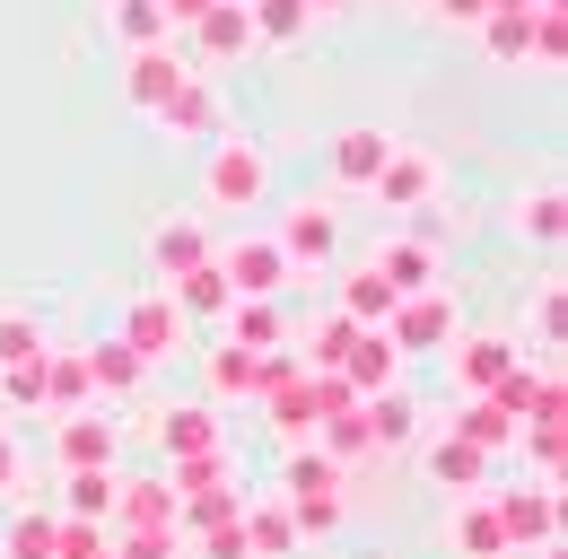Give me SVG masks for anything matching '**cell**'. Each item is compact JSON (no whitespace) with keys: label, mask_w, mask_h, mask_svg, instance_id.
Segmentation results:
<instances>
[{"label":"cell","mask_w":568,"mask_h":559,"mask_svg":"<svg viewBox=\"0 0 568 559\" xmlns=\"http://www.w3.org/2000/svg\"><path fill=\"white\" fill-rule=\"evenodd\" d=\"M281 507H288V525H297V542L306 533H333L342 525V464L315 455V446H297L288 472H281Z\"/></svg>","instance_id":"1"},{"label":"cell","mask_w":568,"mask_h":559,"mask_svg":"<svg viewBox=\"0 0 568 559\" xmlns=\"http://www.w3.org/2000/svg\"><path fill=\"white\" fill-rule=\"evenodd\" d=\"M263 193H272L263 149H254V140H236V132H219L211 140V166H202V202H211V210H254Z\"/></svg>","instance_id":"2"},{"label":"cell","mask_w":568,"mask_h":559,"mask_svg":"<svg viewBox=\"0 0 568 559\" xmlns=\"http://www.w3.org/2000/svg\"><path fill=\"white\" fill-rule=\"evenodd\" d=\"M490 516L507 533V551H560V481L490 489Z\"/></svg>","instance_id":"3"},{"label":"cell","mask_w":568,"mask_h":559,"mask_svg":"<svg viewBox=\"0 0 568 559\" xmlns=\"http://www.w3.org/2000/svg\"><path fill=\"white\" fill-rule=\"evenodd\" d=\"M272 245H281V263H288V272H324V263L342 254V218H333V210L306 193V202H288V210H281Z\"/></svg>","instance_id":"4"},{"label":"cell","mask_w":568,"mask_h":559,"mask_svg":"<svg viewBox=\"0 0 568 559\" xmlns=\"http://www.w3.org/2000/svg\"><path fill=\"white\" fill-rule=\"evenodd\" d=\"M385 342L403 349V358H420V349H446V342H455V297H446V288L394 297V315H385Z\"/></svg>","instance_id":"5"},{"label":"cell","mask_w":568,"mask_h":559,"mask_svg":"<svg viewBox=\"0 0 568 559\" xmlns=\"http://www.w3.org/2000/svg\"><path fill=\"white\" fill-rule=\"evenodd\" d=\"M114 342L132 349L141 367H158L166 349L184 342V315H175V297H166V288H149V297H132V315H123V333H114Z\"/></svg>","instance_id":"6"},{"label":"cell","mask_w":568,"mask_h":559,"mask_svg":"<svg viewBox=\"0 0 568 559\" xmlns=\"http://www.w3.org/2000/svg\"><path fill=\"white\" fill-rule=\"evenodd\" d=\"M211 263H219V280H227L236 297H281V280H288V263H281L272 236H236V245L211 254Z\"/></svg>","instance_id":"7"},{"label":"cell","mask_w":568,"mask_h":559,"mask_svg":"<svg viewBox=\"0 0 568 559\" xmlns=\"http://www.w3.org/2000/svg\"><path fill=\"white\" fill-rule=\"evenodd\" d=\"M114 446H123V428H114L105 403H97V411H71L62 437H53V455H62L71 472H114Z\"/></svg>","instance_id":"8"},{"label":"cell","mask_w":568,"mask_h":559,"mask_svg":"<svg viewBox=\"0 0 568 559\" xmlns=\"http://www.w3.org/2000/svg\"><path fill=\"white\" fill-rule=\"evenodd\" d=\"M184 79H193V62H175V44H149V53H132V62H123V96H132L141 114H166Z\"/></svg>","instance_id":"9"},{"label":"cell","mask_w":568,"mask_h":559,"mask_svg":"<svg viewBox=\"0 0 568 559\" xmlns=\"http://www.w3.org/2000/svg\"><path fill=\"white\" fill-rule=\"evenodd\" d=\"M385 210H428V193H437V166H428V149H385V166H376V184H367Z\"/></svg>","instance_id":"10"},{"label":"cell","mask_w":568,"mask_h":559,"mask_svg":"<svg viewBox=\"0 0 568 559\" xmlns=\"http://www.w3.org/2000/svg\"><path fill=\"white\" fill-rule=\"evenodd\" d=\"M342 385H351L358 403H367V394H394V385H403V349L385 342V324H367V333L351 342V358H342Z\"/></svg>","instance_id":"11"},{"label":"cell","mask_w":568,"mask_h":559,"mask_svg":"<svg viewBox=\"0 0 568 559\" xmlns=\"http://www.w3.org/2000/svg\"><path fill=\"white\" fill-rule=\"evenodd\" d=\"M367 263H376V280H385L394 297H420V288H437V245H428V236H385Z\"/></svg>","instance_id":"12"},{"label":"cell","mask_w":568,"mask_h":559,"mask_svg":"<svg viewBox=\"0 0 568 559\" xmlns=\"http://www.w3.org/2000/svg\"><path fill=\"white\" fill-rule=\"evenodd\" d=\"M420 472L437 489H481V481H490V455H481V446H464L455 428H437V437H420Z\"/></svg>","instance_id":"13"},{"label":"cell","mask_w":568,"mask_h":559,"mask_svg":"<svg viewBox=\"0 0 568 559\" xmlns=\"http://www.w3.org/2000/svg\"><path fill=\"white\" fill-rule=\"evenodd\" d=\"M516 358H525V349L507 342V333H464V342H455V385H464V403H473V394H490Z\"/></svg>","instance_id":"14"},{"label":"cell","mask_w":568,"mask_h":559,"mask_svg":"<svg viewBox=\"0 0 568 559\" xmlns=\"http://www.w3.org/2000/svg\"><path fill=\"white\" fill-rule=\"evenodd\" d=\"M114 525H123V533H158V525H175V489L149 481V472H114Z\"/></svg>","instance_id":"15"},{"label":"cell","mask_w":568,"mask_h":559,"mask_svg":"<svg viewBox=\"0 0 568 559\" xmlns=\"http://www.w3.org/2000/svg\"><path fill=\"white\" fill-rule=\"evenodd\" d=\"M236 53H254L245 0H211V9L193 18V62H236Z\"/></svg>","instance_id":"16"},{"label":"cell","mask_w":568,"mask_h":559,"mask_svg":"<svg viewBox=\"0 0 568 559\" xmlns=\"http://www.w3.org/2000/svg\"><path fill=\"white\" fill-rule=\"evenodd\" d=\"M358 428H367V446H376V455L420 446V411H412V394H403V385H394V394H367V403H358Z\"/></svg>","instance_id":"17"},{"label":"cell","mask_w":568,"mask_h":559,"mask_svg":"<svg viewBox=\"0 0 568 559\" xmlns=\"http://www.w3.org/2000/svg\"><path fill=\"white\" fill-rule=\"evenodd\" d=\"M385 149H394V140L376 132V123L333 132V184H342V193H367V184H376V166H385Z\"/></svg>","instance_id":"18"},{"label":"cell","mask_w":568,"mask_h":559,"mask_svg":"<svg viewBox=\"0 0 568 559\" xmlns=\"http://www.w3.org/2000/svg\"><path fill=\"white\" fill-rule=\"evenodd\" d=\"M149 263H158V288L184 272H202L211 263V236H202V218H166L158 236H149Z\"/></svg>","instance_id":"19"},{"label":"cell","mask_w":568,"mask_h":559,"mask_svg":"<svg viewBox=\"0 0 568 559\" xmlns=\"http://www.w3.org/2000/svg\"><path fill=\"white\" fill-rule=\"evenodd\" d=\"M158 123H166L175 140H219V132H227V114H219V96H211V79H202V70L175 88V105H166Z\"/></svg>","instance_id":"20"},{"label":"cell","mask_w":568,"mask_h":559,"mask_svg":"<svg viewBox=\"0 0 568 559\" xmlns=\"http://www.w3.org/2000/svg\"><path fill=\"white\" fill-rule=\"evenodd\" d=\"M166 297H175V315L184 324H227V306H236V288L219 280V263H202V272L166 280Z\"/></svg>","instance_id":"21"},{"label":"cell","mask_w":568,"mask_h":559,"mask_svg":"<svg viewBox=\"0 0 568 559\" xmlns=\"http://www.w3.org/2000/svg\"><path fill=\"white\" fill-rule=\"evenodd\" d=\"M158 446H166L175 464H202V455H219V411H211V403L166 411V419H158Z\"/></svg>","instance_id":"22"},{"label":"cell","mask_w":568,"mask_h":559,"mask_svg":"<svg viewBox=\"0 0 568 559\" xmlns=\"http://www.w3.org/2000/svg\"><path fill=\"white\" fill-rule=\"evenodd\" d=\"M236 533H245V559H288V551H297V525H288L281 498H245Z\"/></svg>","instance_id":"23"},{"label":"cell","mask_w":568,"mask_h":559,"mask_svg":"<svg viewBox=\"0 0 568 559\" xmlns=\"http://www.w3.org/2000/svg\"><path fill=\"white\" fill-rule=\"evenodd\" d=\"M446 551H464V559H507V533H498L490 498H464V507L446 516Z\"/></svg>","instance_id":"24"},{"label":"cell","mask_w":568,"mask_h":559,"mask_svg":"<svg viewBox=\"0 0 568 559\" xmlns=\"http://www.w3.org/2000/svg\"><path fill=\"white\" fill-rule=\"evenodd\" d=\"M281 342H288V324H281L272 297H236V306H227V349H254V358H263V349H281Z\"/></svg>","instance_id":"25"},{"label":"cell","mask_w":568,"mask_h":559,"mask_svg":"<svg viewBox=\"0 0 568 559\" xmlns=\"http://www.w3.org/2000/svg\"><path fill=\"white\" fill-rule=\"evenodd\" d=\"M44 403L71 419V411H97V385H88V358L79 349H44Z\"/></svg>","instance_id":"26"},{"label":"cell","mask_w":568,"mask_h":559,"mask_svg":"<svg viewBox=\"0 0 568 559\" xmlns=\"http://www.w3.org/2000/svg\"><path fill=\"white\" fill-rule=\"evenodd\" d=\"M79 358H88V385H97V403H123V394H141V358H132V349L123 342H97V349H79Z\"/></svg>","instance_id":"27"},{"label":"cell","mask_w":568,"mask_h":559,"mask_svg":"<svg viewBox=\"0 0 568 559\" xmlns=\"http://www.w3.org/2000/svg\"><path fill=\"white\" fill-rule=\"evenodd\" d=\"M455 437H464V446H481V455H490V464H498V455L516 446V419L498 411L490 394H473V403H464V419H455Z\"/></svg>","instance_id":"28"},{"label":"cell","mask_w":568,"mask_h":559,"mask_svg":"<svg viewBox=\"0 0 568 559\" xmlns=\"http://www.w3.org/2000/svg\"><path fill=\"white\" fill-rule=\"evenodd\" d=\"M245 27H254V44H297L315 27V9L306 0H245Z\"/></svg>","instance_id":"29"},{"label":"cell","mask_w":568,"mask_h":559,"mask_svg":"<svg viewBox=\"0 0 568 559\" xmlns=\"http://www.w3.org/2000/svg\"><path fill=\"white\" fill-rule=\"evenodd\" d=\"M342 315H351V324H385V315H394V288L376 280V263L342 272Z\"/></svg>","instance_id":"30"},{"label":"cell","mask_w":568,"mask_h":559,"mask_svg":"<svg viewBox=\"0 0 568 559\" xmlns=\"http://www.w3.org/2000/svg\"><path fill=\"white\" fill-rule=\"evenodd\" d=\"M516 227H525L534 245H560L568 236V193L560 184H534V202H516Z\"/></svg>","instance_id":"31"},{"label":"cell","mask_w":568,"mask_h":559,"mask_svg":"<svg viewBox=\"0 0 568 559\" xmlns=\"http://www.w3.org/2000/svg\"><path fill=\"white\" fill-rule=\"evenodd\" d=\"M62 516L105 525V516H114V472H71V481H62Z\"/></svg>","instance_id":"32"},{"label":"cell","mask_w":568,"mask_h":559,"mask_svg":"<svg viewBox=\"0 0 568 559\" xmlns=\"http://www.w3.org/2000/svg\"><path fill=\"white\" fill-rule=\"evenodd\" d=\"M105 9H114V35H123L132 53L166 44V9H158V0H105Z\"/></svg>","instance_id":"33"},{"label":"cell","mask_w":568,"mask_h":559,"mask_svg":"<svg viewBox=\"0 0 568 559\" xmlns=\"http://www.w3.org/2000/svg\"><path fill=\"white\" fill-rule=\"evenodd\" d=\"M27 358H44V324L27 306H0V367H27Z\"/></svg>","instance_id":"34"},{"label":"cell","mask_w":568,"mask_h":559,"mask_svg":"<svg viewBox=\"0 0 568 559\" xmlns=\"http://www.w3.org/2000/svg\"><path fill=\"white\" fill-rule=\"evenodd\" d=\"M525 35H534V9H516V18H481V53H490V62H525Z\"/></svg>","instance_id":"35"},{"label":"cell","mask_w":568,"mask_h":559,"mask_svg":"<svg viewBox=\"0 0 568 559\" xmlns=\"http://www.w3.org/2000/svg\"><path fill=\"white\" fill-rule=\"evenodd\" d=\"M525 53H534L542 70H560V62H568V18H560V0H551V9H534V35H525Z\"/></svg>","instance_id":"36"},{"label":"cell","mask_w":568,"mask_h":559,"mask_svg":"<svg viewBox=\"0 0 568 559\" xmlns=\"http://www.w3.org/2000/svg\"><path fill=\"white\" fill-rule=\"evenodd\" d=\"M211 394H254V349H211Z\"/></svg>","instance_id":"37"},{"label":"cell","mask_w":568,"mask_h":559,"mask_svg":"<svg viewBox=\"0 0 568 559\" xmlns=\"http://www.w3.org/2000/svg\"><path fill=\"white\" fill-rule=\"evenodd\" d=\"M0 403H9V411H36V403H44V358H27V367H0Z\"/></svg>","instance_id":"38"},{"label":"cell","mask_w":568,"mask_h":559,"mask_svg":"<svg viewBox=\"0 0 568 559\" xmlns=\"http://www.w3.org/2000/svg\"><path fill=\"white\" fill-rule=\"evenodd\" d=\"M9 559H53V516H18L9 525Z\"/></svg>","instance_id":"39"},{"label":"cell","mask_w":568,"mask_h":559,"mask_svg":"<svg viewBox=\"0 0 568 559\" xmlns=\"http://www.w3.org/2000/svg\"><path fill=\"white\" fill-rule=\"evenodd\" d=\"M175 525H158V533H114V559H175Z\"/></svg>","instance_id":"40"},{"label":"cell","mask_w":568,"mask_h":559,"mask_svg":"<svg viewBox=\"0 0 568 559\" xmlns=\"http://www.w3.org/2000/svg\"><path fill=\"white\" fill-rule=\"evenodd\" d=\"M534 481H560V419H534Z\"/></svg>","instance_id":"41"},{"label":"cell","mask_w":568,"mask_h":559,"mask_svg":"<svg viewBox=\"0 0 568 559\" xmlns=\"http://www.w3.org/2000/svg\"><path fill=\"white\" fill-rule=\"evenodd\" d=\"M534 342L560 349V280H542V297H534Z\"/></svg>","instance_id":"42"},{"label":"cell","mask_w":568,"mask_h":559,"mask_svg":"<svg viewBox=\"0 0 568 559\" xmlns=\"http://www.w3.org/2000/svg\"><path fill=\"white\" fill-rule=\"evenodd\" d=\"M202 542V559H245V533L236 525H211V533H193Z\"/></svg>","instance_id":"43"},{"label":"cell","mask_w":568,"mask_h":559,"mask_svg":"<svg viewBox=\"0 0 568 559\" xmlns=\"http://www.w3.org/2000/svg\"><path fill=\"white\" fill-rule=\"evenodd\" d=\"M437 18H455V27H481V18H490V0H437Z\"/></svg>","instance_id":"44"},{"label":"cell","mask_w":568,"mask_h":559,"mask_svg":"<svg viewBox=\"0 0 568 559\" xmlns=\"http://www.w3.org/2000/svg\"><path fill=\"white\" fill-rule=\"evenodd\" d=\"M158 9H166V35H175V27H184V35H193V18H202V9H211V0H158Z\"/></svg>","instance_id":"45"},{"label":"cell","mask_w":568,"mask_h":559,"mask_svg":"<svg viewBox=\"0 0 568 559\" xmlns=\"http://www.w3.org/2000/svg\"><path fill=\"white\" fill-rule=\"evenodd\" d=\"M9 489H18V437L0 428V498H9Z\"/></svg>","instance_id":"46"},{"label":"cell","mask_w":568,"mask_h":559,"mask_svg":"<svg viewBox=\"0 0 568 559\" xmlns=\"http://www.w3.org/2000/svg\"><path fill=\"white\" fill-rule=\"evenodd\" d=\"M306 9H351V0H306Z\"/></svg>","instance_id":"47"},{"label":"cell","mask_w":568,"mask_h":559,"mask_svg":"<svg viewBox=\"0 0 568 559\" xmlns=\"http://www.w3.org/2000/svg\"><path fill=\"white\" fill-rule=\"evenodd\" d=\"M97 559H114V542H105V551H97Z\"/></svg>","instance_id":"48"}]
</instances>
